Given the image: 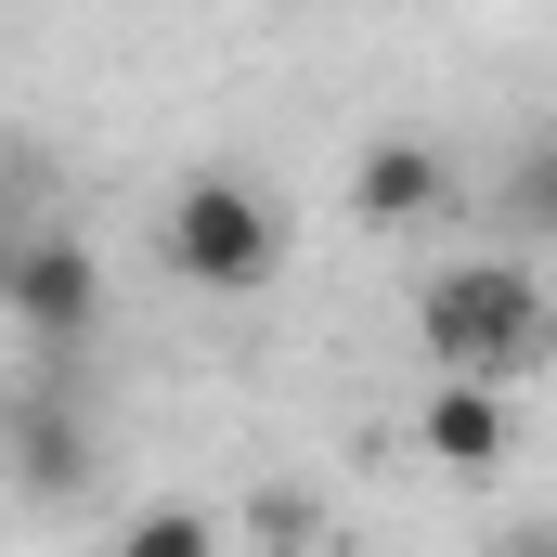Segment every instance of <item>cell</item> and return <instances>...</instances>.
I'll use <instances>...</instances> for the list:
<instances>
[{
	"label": "cell",
	"mask_w": 557,
	"mask_h": 557,
	"mask_svg": "<svg viewBox=\"0 0 557 557\" xmlns=\"http://www.w3.org/2000/svg\"><path fill=\"white\" fill-rule=\"evenodd\" d=\"M117 557H221V519L208 506H143L131 532H117Z\"/></svg>",
	"instance_id": "7"
},
{
	"label": "cell",
	"mask_w": 557,
	"mask_h": 557,
	"mask_svg": "<svg viewBox=\"0 0 557 557\" xmlns=\"http://www.w3.org/2000/svg\"><path fill=\"white\" fill-rule=\"evenodd\" d=\"M169 273L208 285V298H260L285 273V208L247 182V169H195L169 195Z\"/></svg>",
	"instance_id": "2"
},
{
	"label": "cell",
	"mask_w": 557,
	"mask_h": 557,
	"mask_svg": "<svg viewBox=\"0 0 557 557\" xmlns=\"http://www.w3.org/2000/svg\"><path fill=\"white\" fill-rule=\"evenodd\" d=\"M13 467H26V493H78V480H91L78 403H26V428H13Z\"/></svg>",
	"instance_id": "6"
},
{
	"label": "cell",
	"mask_w": 557,
	"mask_h": 557,
	"mask_svg": "<svg viewBox=\"0 0 557 557\" xmlns=\"http://www.w3.org/2000/svg\"><path fill=\"white\" fill-rule=\"evenodd\" d=\"M416 337L441 376H493V389H519L532 363H545L557 311H545V273L532 260H454V273L416 298Z\"/></svg>",
	"instance_id": "1"
},
{
	"label": "cell",
	"mask_w": 557,
	"mask_h": 557,
	"mask_svg": "<svg viewBox=\"0 0 557 557\" xmlns=\"http://www.w3.org/2000/svg\"><path fill=\"white\" fill-rule=\"evenodd\" d=\"M416 441L441 454V467H493V454L519 441V403H506L493 376H441V389H428V428H416Z\"/></svg>",
	"instance_id": "5"
},
{
	"label": "cell",
	"mask_w": 557,
	"mask_h": 557,
	"mask_svg": "<svg viewBox=\"0 0 557 557\" xmlns=\"http://www.w3.org/2000/svg\"><path fill=\"white\" fill-rule=\"evenodd\" d=\"M350 208H363L376 234H416V221L454 208V156H441V143H376V156L350 169Z\"/></svg>",
	"instance_id": "4"
},
{
	"label": "cell",
	"mask_w": 557,
	"mask_h": 557,
	"mask_svg": "<svg viewBox=\"0 0 557 557\" xmlns=\"http://www.w3.org/2000/svg\"><path fill=\"white\" fill-rule=\"evenodd\" d=\"M13 311H26V337H91V324H104V260H91L78 234H39V247L13 260Z\"/></svg>",
	"instance_id": "3"
}]
</instances>
